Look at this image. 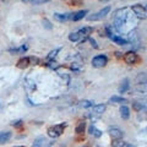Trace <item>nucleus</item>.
<instances>
[{"mask_svg":"<svg viewBox=\"0 0 147 147\" xmlns=\"http://www.w3.org/2000/svg\"><path fill=\"white\" fill-rule=\"evenodd\" d=\"M124 60H125V63L129 64V65H135V64L139 63L140 58L135 52H127L125 54V57H124Z\"/></svg>","mask_w":147,"mask_h":147,"instance_id":"0eeeda50","label":"nucleus"},{"mask_svg":"<svg viewBox=\"0 0 147 147\" xmlns=\"http://www.w3.org/2000/svg\"><path fill=\"white\" fill-rule=\"evenodd\" d=\"M109 135L113 140H120L124 136V132L118 127H110L109 129Z\"/></svg>","mask_w":147,"mask_h":147,"instance_id":"1a4fd4ad","label":"nucleus"},{"mask_svg":"<svg viewBox=\"0 0 147 147\" xmlns=\"http://www.w3.org/2000/svg\"><path fill=\"white\" fill-rule=\"evenodd\" d=\"M109 102H112V103H126V99L125 98H123V97H119V96H113V97H110L109 99Z\"/></svg>","mask_w":147,"mask_h":147,"instance_id":"6ab92c4d","label":"nucleus"},{"mask_svg":"<svg viewBox=\"0 0 147 147\" xmlns=\"http://www.w3.org/2000/svg\"><path fill=\"white\" fill-rule=\"evenodd\" d=\"M87 13H88V11L87 10H80V11H76V12H74V13H71V16H70V20H72V21H80V20H82Z\"/></svg>","mask_w":147,"mask_h":147,"instance_id":"9d476101","label":"nucleus"},{"mask_svg":"<svg viewBox=\"0 0 147 147\" xmlns=\"http://www.w3.org/2000/svg\"><path fill=\"white\" fill-rule=\"evenodd\" d=\"M65 127H66V123H61V124H57L54 126H50L48 129V135L50 137H53V139H57V137L63 135Z\"/></svg>","mask_w":147,"mask_h":147,"instance_id":"f257e3e1","label":"nucleus"},{"mask_svg":"<svg viewBox=\"0 0 147 147\" xmlns=\"http://www.w3.org/2000/svg\"><path fill=\"white\" fill-rule=\"evenodd\" d=\"M30 61L31 64H37L39 60H38V58H34V57H30Z\"/></svg>","mask_w":147,"mask_h":147,"instance_id":"c85d7f7f","label":"nucleus"},{"mask_svg":"<svg viewBox=\"0 0 147 147\" xmlns=\"http://www.w3.org/2000/svg\"><path fill=\"white\" fill-rule=\"evenodd\" d=\"M11 139V132L10 131H0V145L6 144Z\"/></svg>","mask_w":147,"mask_h":147,"instance_id":"ddd939ff","label":"nucleus"},{"mask_svg":"<svg viewBox=\"0 0 147 147\" xmlns=\"http://www.w3.org/2000/svg\"><path fill=\"white\" fill-rule=\"evenodd\" d=\"M135 91L141 94H147V84H139L135 87Z\"/></svg>","mask_w":147,"mask_h":147,"instance_id":"a211bd4d","label":"nucleus"},{"mask_svg":"<svg viewBox=\"0 0 147 147\" xmlns=\"http://www.w3.org/2000/svg\"><path fill=\"white\" fill-rule=\"evenodd\" d=\"M107 63H108V58L105 57V55H97V57H94L92 59V66L97 67V69L105 66Z\"/></svg>","mask_w":147,"mask_h":147,"instance_id":"7ed1b4c3","label":"nucleus"},{"mask_svg":"<svg viewBox=\"0 0 147 147\" xmlns=\"http://www.w3.org/2000/svg\"><path fill=\"white\" fill-rule=\"evenodd\" d=\"M119 112H120V117L124 120H127V119L130 118V109H129V107H126V105H121Z\"/></svg>","mask_w":147,"mask_h":147,"instance_id":"4468645a","label":"nucleus"},{"mask_svg":"<svg viewBox=\"0 0 147 147\" xmlns=\"http://www.w3.org/2000/svg\"><path fill=\"white\" fill-rule=\"evenodd\" d=\"M80 107L81 108H91V107H93V103H92L91 100L85 99V100H81L80 102Z\"/></svg>","mask_w":147,"mask_h":147,"instance_id":"5701e85b","label":"nucleus"},{"mask_svg":"<svg viewBox=\"0 0 147 147\" xmlns=\"http://www.w3.org/2000/svg\"><path fill=\"white\" fill-rule=\"evenodd\" d=\"M104 112H105V104H96V105H93V109H92L91 118L93 119V120H96V119H98Z\"/></svg>","mask_w":147,"mask_h":147,"instance_id":"423d86ee","label":"nucleus"},{"mask_svg":"<svg viewBox=\"0 0 147 147\" xmlns=\"http://www.w3.org/2000/svg\"><path fill=\"white\" fill-rule=\"evenodd\" d=\"M108 36H109V38L112 39L115 44H118V45H126V44L129 43L127 39L123 38V37H119V36H117V34H112L110 32H108Z\"/></svg>","mask_w":147,"mask_h":147,"instance_id":"6e6552de","label":"nucleus"},{"mask_svg":"<svg viewBox=\"0 0 147 147\" xmlns=\"http://www.w3.org/2000/svg\"><path fill=\"white\" fill-rule=\"evenodd\" d=\"M110 12V6H104L102 10H99L98 12L93 13V15L88 16V20L90 21H99V20H103V18L108 15Z\"/></svg>","mask_w":147,"mask_h":147,"instance_id":"f03ea898","label":"nucleus"},{"mask_svg":"<svg viewBox=\"0 0 147 147\" xmlns=\"http://www.w3.org/2000/svg\"><path fill=\"white\" fill-rule=\"evenodd\" d=\"M88 132H90V135L94 136V137H100V136H102V131H100L99 129L96 127L94 125H91L88 127Z\"/></svg>","mask_w":147,"mask_h":147,"instance_id":"2eb2a0df","label":"nucleus"},{"mask_svg":"<svg viewBox=\"0 0 147 147\" xmlns=\"http://www.w3.org/2000/svg\"><path fill=\"white\" fill-rule=\"evenodd\" d=\"M70 16H71V13H69V12H65V13L57 12V13H54V20L58 22H65L67 20H70Z\"/></svg>","mask_w":147,"mask_h":147,"instance_id":"9b49d317","label":"nucleus"},{"mask_svg":"<svg viewBox=\"0 0 147 147\" xmlns=\"http://www.w3.org/2000/svg\"><path fill=\"white\" fill-rule=\"evenodd\" d=\"M69 39H70L71 42H77V40H80V39H81V36H80V33H79V31L72 32V33L69 34Z\"/></svg>","mask_w":147,"mask_h":147,"instance_id":"412c9836","label":"nucleus"},{"mask_svg":"<svg viewBox=\"0 0 147 147\" xmlns=\"http://www.w3.org/2000/svg\"><path fill=\"white\" fill-rule=\"evenodd\" d=\"M13 147H25V146H13Z\"/></svg>","mask_w":147,"mask_h":147,"instance_id":"2f4dec72","label":"nucleus"},{"mask_svg":"<svg viewBox=\"0 0 147 147\" xmlns=\"http://www.w3.org/2000/svg\"><path fill=\"white\" fill-rule=\"evenodd\" d=\"M90 42H91V44H92V47H93V48H96V49L98 48V45H97V42H96V40H94L93 38H92V37H90Z\"/></svg>","mask_w":147,"mask_h":147,"instance_id":"cd10ccee","label":"nucleus"},{"mask_svg":"<svg viewBox=\"0 0 147 147\" xmlns=\"http://www.w3.org/2000/svg\"><path fill=\"white\" fill-rule=\"evenodd\" d=\"M125 142L121 141V140H114L113 142V147H125Z\"/></svg>","mask_w":147,"mask_h":147,"instance_id":"393cba45","label":"nucleus"},{"mask_svg":"<svg viewBox=\"0 0 147 147\" xmlns=\"http://www.w3.org/2000/svg\"><path fill=\"white\" fill-rule=\"evenodd\" d=\"M125 147H135L134 145H130V144H127V145H125Z\"/></svg>","mask_w":147,"mask_h":147,"instance_id":"7c9ffc66","label":"nucleus"},{"mask_svg":"<svg viewBox=\"0 0 147 147\" xmlns=\"http://www.w3.org/2000/svg\"><path fill=\"white\" fill-rule=\"evenodd\" d=\"M52 145L53 144L47 139V137L39 136L33 141V144H32L31 147H52Z\"/></svg>","mask_w":147,"mask_h":147,"instance_id":"39448f33","label":"nucleus"},{"mask_svg":"<svg viewBox=\"0 0 147 147\" xmlns=\"http://www.w3.org/2000/svg\"><path fill=\"white\" fill-rule=\"evenodd\" d=\"M129 87H130L129 80H127V79H124V80L121 81L120 87H119V93H125V92L129 90Z\"/></svg>","mask_w":147,"mask_h":147,"instance_id":"dca6fc26","label":"nucleus"},{"mask_svg":"<svg viewBox=\"0 0 147 147\" xmlns=\"http://www.w3.org/2000/svg\"><path fill=\"white\" fill-rule=\"evenodd\" d=\"M33 4H44V3H48L50 0H31Z\"/></svg>","mask_w":147,"mask_h":147,"instance_id":"bb28decb","label":"nucleus"},{"mask_svg":"<svg viewBox=\"0 0 147 147\" xmlns=\"http://www.w3.org/2000/svg\"><path fill=\"white\" fill-rule=\"evenodd\" d=\"M131 10L134 11L135 15L139 17V18H146L147 17V10L144 5L141 4H136V5H132L131 6Z\"/></svg>","mask_w":147,"mask_h":147,"instance_id":"20e7f679","label":"nucleus"},{"mask_svg":"<svg viewBox=\"0 0 147 147\" xmlns=\"http://www.w3.org/2000/svg\"><path fill=\"white\" fill-rule=\"evenodd\" d=\"M28 65H31L30 57H24V58H21L20 60L17 61V64H16V66H17L18 69H26Z\"/></svg>","mask_w":147,"mask_h":147,"instance_id":"f8f14e48","label":"nucleus"},{"mask_svg":"<svg viewBox=\"0 0 147 147\" xmlns=\"http://www.w3.org/2000/svg\"><path fill=\"white\" fill-rule=\"evenodd\" d=\"M92 31H93V28H91V27H84V28L79 30V33H80L81 38H82V37H86V36H88V34L91 33Z\"/></svg>","mask_w":147,"mask_h":147,"instance_id":"aec40b11","label":"nucleus"},{"mask_svg":"<svg viewBox=\"0 0 147 147\" xmlns=\"http://www.w3.org/2000/svg\"><path fill=\"white\" fill-rule=\"evenodd\" d=\"M85 129H86V123H85V120H80L79 124L76 125L75 131H76V134H77V135H81L82 132L85 131Z\"/></svg>","mask_w":147,"mask_h":147,"instance_id":"f3484780","label":"nucleus"},{"mask_svg":"<svg viewBox=\"0 0 147 147\" xmlns=\"http://www.w3.org/2000/svg\"><path fill=\"white\" fill-rule=\"evenodd\" d=\"M22 125H24V121L22 120H16L12 123V126H15V127H21Z\"/></svg>","mask_w":147,"mask_h":147,"instance_id":"a878e982","label":"nucleus"},{"mask_svg":"<svg viewBox=\"0 0 147 147\" xmlns=\"http://www.w3.org/2000/svg\"><path fill=\"white\" fill-rule=\"evenodd\" d=\"M136 81L139 82V84H147V74H140V75L137 76Z\"/></svg>","mask_w":147,"mask_h":147,"instance_id":"4be33fe9","label":"nucleus"},{"mask_svg":"<svg viewBox=\"0 0 147 147\" xmlns=\"http://www.w3.org/2000/svg\"><path fill=\"white\" fill-rule=\"evenodd\" d=\"M43 25L45 26V28H48V30L52 28V26H50V22H49V21H47V20H44V21H43Z\"/></svg>","mask_w":147,"mask_h":147,"instance_id":"c756f323","label":"nucleus"},{"mask_svg":"<svg viewBox=\"0 0 147 147\" xmlns=\"http://www.w3.org/2000/svg\"><path fill=\"white\" fill-rule=\"evenodd\" d=\"M59 52H60V48H58V49H55V50H52V52L49 53V55H48V59H49V60H53V59L57 57V54Z\"/></svg>","mask_w":147,"mask_h":147,"instance_id":"b1692460","label":"nucleus"}]
</instances>
